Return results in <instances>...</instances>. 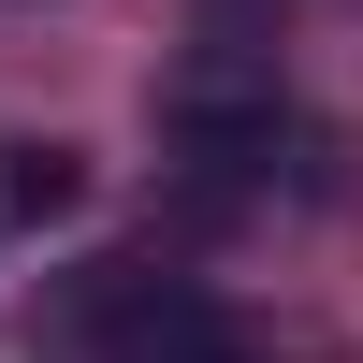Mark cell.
Wrapping results in <instances>:
<instances>
[{"label":"cell","instance_id":"1","mask_svg":"<svg viewBox=\"0 0 363 363\" xmlns=\"http://www.w3.org/2000/svg\"><path fill=\"white\" fill-rule=\"evenodd\" d=\"M87 335H102L116 363H247V349H233V320L203 306L189 277H131V262L87 291Z\"/></svg>","mask_w":363,"mask_h":363},{"label":"cell","instance_id":"2","mask_svg":"<svg viewBox=\"0 0 363 363\" xmlns=\"http://www.w3.org/2000/svg\"><path fill=\"white\" fill-rule=\"evenodd\" d=\"M15 203L58 218V203H73V145H29V160H15Z\"/></svg>","mask_w":363,"mask_h":363}]
</instances>
